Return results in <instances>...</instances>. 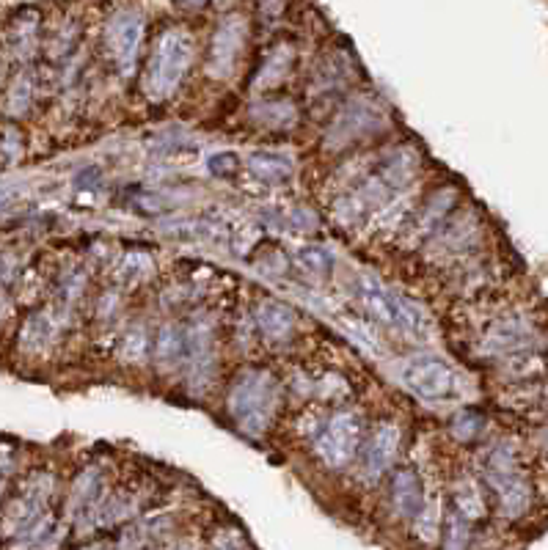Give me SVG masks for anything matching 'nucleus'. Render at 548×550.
Returning <instances> with one entry per match:
<instances>
[{"instance_id": "f257e3e1", "label": "nucleus", "mask_w": 548, "mask_h": 550, "mask_svg": "<svg viewBox=\"0 0 548 550\" xmlns=\"http://www.w3.org/2000/svg\"><path fill=\"white\" fill-rule=\"evenodd\" d=\"M229 416L248 438H262L279 413V383L265 369H246L237 374L229 391Z\"/></svg>"}, {"instance_id": "f03ea898", "label": "nucleus", "mask_w": 548, "mask_h": 550, "mask_svg": "<svg viewBox=\"0 0 548 550\" xmlns=\"http://www.w3.org/2000/svg\"><path fill=\"white\" fill-rule=\"evenodd\" d=\"M193 58V39L185 31H166L157 39L144 75V91L152 102H163L188 75Z\"/></svg>"}, {"instance_id": "7ed1b4c3", "label": "nucleus", "mask_w": 548, "mask_h": 550, "mask_svg": "<svg viewBox=\"0 0 548 550\" xmlns=\"http://www.w3.org/2000/svg\"><path fill=\"white\" fill-rule=\"evenodd\" d=\"M356 292L358 300L364 303V308H367L375 319H381L383 325L400 330V333H408V336H416V339H425V314H422L411 300H405V297H400L397 292H392L389 286L381 284L375 275H361V278H358Z\"/></svg>"}, {"instance_id": "20e7f679", "label": "nucleus", "mask_w": 548, "mask_h": 550, "mask_svg": "<svg viewBox=\"0 0 548 550\" xmlns=\"http://www.w3.org/2000/svg\"><path fill=\"white\" fill-rule=\"evenodd\" d=\"M361 418L356 413H334L325 421V427L320 429V435L314 440V451L323 465H328L331 471H342L350 462L356 460L358 446H361Z\"/></svg>"}, {"instance_id": "39448f33", "label": "nucleus", "mask_w": 548, "mask_h": 550, "mask_svg": "<svg viewBox=\"0 0 548 550\" xmlns=\"http://www.w3.org/2000/svg\"><path fill=\"white\" fill-rule=\"evenodd\" d=\"M141 39H144V17L135 9L116 11L111 22H108V28H105V44H108V53H111L122 75H133L135 72Z\"/></svg>"}, {"instance_id": "423d86ee", "label": "nucleus", "mask_w": 548, "mask_h": 550, "mask_svg": "<svg viewBox=\"0 0 548 550\" xmlns=\"http://www.w3.org/2000/svg\"><path fill=\"white\" fill-rule=\"evenodd\" d=\"M405 385L427 402L449 399L455 391V372L438 358H419L405 366Z\"/></svg>"}, {"instance_id": "0eeeda50", "label": "nucleus", "mask_w": 548, "mask_h": 550, "mask_svg": "<svg viewBox=\"0 0 548 550\" xmlns=\"http://www.w3.org/2000/svg\"><path fill=\"white\" fill-rule=\"evenodd\" d=\"M246 44V20L243 17H226L210 42V61L207 69L213 77H229L235 72L237 55Z\"/></svg>"}, {"instance_id": "6e6552de", "label": "nucleus", "mask_w": 548, "mask_h": 550, "mask_svg": "<svg viewBox=\"0 0 548 550\" xmlns=\"http://www.w3.org/2000/svg\"><path fill=\"white\" fill-rule=\"evenodd\" d=\"M400 449V429L394 424H378L372 429L364 446V460H361V479L367 484L381 482L383 473H389Z\"/></svg>"}, {"instance_id": "1a4fd4ad", "label": "nucleus", "mask_w": 548, "mask_h": 550, "mask_svg": "<svg viewBox=\"0 0 548 550\" xmlns=\"http://www.w3.org/2000/svg\"><path fill=\"white\" fill-rule=\"evenodd\" d=\"M213 328L196 319L191 328L185 330V363L191 372V385L196 391H202L204 385L213 377Z\"/></svg>"}, {"instance_id": "9d476101", "label": "nucleus", "mask_w": 548, "mask_h": 550, "mask_svg": "<svg viewBox=\"0 0 548 550\" xmlns=\"http://www.w3.org/2000/svg\"><path fill=\"white\" fill-rule=\"evenodd\" d=\"M535 341V330L524 317H504L493 322L491 330L482 339V350L493 358L515 355V352L529 350V344Z\"/></svg>"}, {"instance_id": "9b49d317", "label": "nucleus", "mask_w": 548, "mask_h": 550, "mask_svg": "<svg viewBox=\"0 0 548 550\" xmlns=\"http://www.w3.org/2000/svg\"><path fill=\"white\" fill-rule=\"evenodd\" d=\"M378 127H381V113L372 108L370 102L353 99V102L336 116V121L331 124V132H328V138H331L334 146H345V143L358 141V138L367 135V132L378 130Z\"/></svg>"}, {"instance_id": "f8f14e48", "label": "nucleus", "mask_w": 548, "mask_h": 550, "mask_svg": "<svg viewBox=\"0 0 548 550\" xmlns=\"http://www.w3.org/2000/svg\"><path fill=\"white\" fill-rule=\"evenodd\" d=\"M425 487L414 468H397L392 476V509L403 520H414L425 506Z\"/></svg>"}, {"instance_id": "ddd939ff", "label": "nucleus", "mask_w": 548, "mask_h": 550, "mask_svg": "<svg viewBox=\"0 0 548 550\" xmlns=\"http://www.w3.org/2000/svg\"><path fill=\"white\" fill-rule=\"evenodd\" d=\"M491 484V490L496 493V501H499V512H502L507 520H518L529 512L532 506V487L526 482L521 473H513V476H504V479H496Z\"/></svg>"}, {"instance_id": "4468645a", "label": "nucleus", "mask_w": 548, "mask_h": 550, "mask_svg": "<svg viewBox=\"0 0 548 550\" xmlns=\"http://www.w3.org/2000/svg\"><path fill=\"white\" fill-rule=\"evenodd\" d=\"M257 325L265 339L287 341L298 328V314L281 300H262L257 308Z\"/></svg>"}, {"instance_id": "2eb2a0df", "label": "nucleus", "mask_w": 548, "mask_h": 550, "mask_svg": "<svg viewBox=\"0 0 548 550\" xmlns=\"http://www.w3.org/2000/svg\"><path fill=\"white\" fill-rule=\"evenodd\" d=\"M248 168L265 185H284L292 176V171H295L290 157L279 152H254L251 160H248Z\"/></svg>"}, {"instance_id": "dca6fc26", "label": "nucleus", "mask_w": 548, "mask_h": 550, "mask_svg": "<svg viewBox=\"0 0 548 550\" xmlns=\"http://www.w3.org/2000/svg\"><path fill=\"white\" fill-rule=\"evenodd\" d=\"M58 336V322L47 311L31 314L25 319L23 330H20V347L25 352H42L47 350Z\"/></svg>"}, {"instance_id": "f3484780", "label": "nucleus", "mask_w": 548, "mask_h": 550, "mask_svg": "<svg viewBox=\"0 0 548 550\" xmlns=\"http://www.w3.org/2000/svg\"><path fill=\"white\" fill-rule=\"evenodd\" d=\"M452 512L460 515L466 523H474V520H482L488 506H485V498H482L480 484L474 479H460L452 490Z\"/></svg>"}, {"instance_id": "a211bd4d", "label": "nucleus", "mask_w": 548, "mask_h": 550, "mask_svg": "<svg viewBox=\"0 0 548 550\" xmlns=\"http://www.w3.org/2000/svg\"><path fill=\"white\" fill-rule=\"evenodd\" d=\"M155 361L160 369H177L185 361V330L179 325H166L157 333Z\"/></svg>"}, {"instance_id": "6ab92c4d", "label": "nucleus", "mask_w": 548, "mask_h": 550, "mask_svg": "<svg viewBox=\"0 0 548 550\" xmlns=\"http://www.w3.org/2000/svg\"><path fill=\"white\" fill-rule=\"evenodd\" d=\"M102 487H105V476H102L100 468H86L72 487V506L78 512H89L91 506L100 504Z\"/></svg>"}, {"instance_id": "aec40b11", "label": "nucleus", "mask_w": 548, "mask_h": 550, "mask_svg": "<svg viewBox=\"0 0 548 550\" xmlns=\"http://www.w3.org/2000/svg\"><path fill=\"white\" fill-rule=\"evenodd\" d=\"M155 270V262L146 251H127L122 256V262L116 267V278L122 286H138L144 284L146 278Z\"/></svg>"}, {"instance_id": "412c9836", "label": "nucleus", "mask_w": 548, "mask_h": 550, "mask_svg": "<svg viewBox=\"0 0 548 550\" xmlns=\"http://www.w3.org/2000/svg\"><path fill=\"white\" fill-rule=\"evenodd\" d=\"M292 58H295V55H292L290 47H276V50L265 58L259 75L254 77V88H270L276 86V83H281V80L287 77V72H290Z\"/></svg>"}, {"instance_id": "4be33fe9", "label": "nucleus", "mask_w": 548, "mask_h": 550, "mask_svg": "<svg viewBox=\"0 0 548 550\" xmlns=\"http://www.w3.org/2000/svg\"><path fill=\"white\" fill-rule=\"evenodd\" d=\"M414 523V537L416 542H422V545H436L441 542V531H444V520H441V509L433 501H425L422 506V512L411 520Z\"/></svg>"}, {"instance_id": "5701e85b", "label": "nucleus", "mask_w": 548, "mask_h": 550, "mask_svg": "<svg viewBox=\"0 0 548 550\" xmlns=\"http://www.w3.org/2000/svg\"><path fill=\"white\" fill-rule=\"evenodd\" d=\"M149 350H152V341H149V333L141 325H135L124 333L119 339V361H124L127 366H138L149 358Z\"/></svg>"}, {"instance_id": "b1692460", "label": "nucleus", "mask_w": 548, "mask_h": 550, "mask_svg": "<svg viewBox=\"0 0 548 550\" xmlns=\"http://www.w3.org/2000/svg\"><path fill=\"white\" fill-rule=\"evenodd\" d=\"M411 176H414V157L408 149H400V152H394L381 168V179L386 190L392 187V190H400L411 182Z\"/></svg>"}, {"instance_id": "393cba45", "label": "nucleus", "mask_w": 548, "mask_h": 550, "mask_svg": "<svg viewBox=\"0 0 548 550\" xmlns=\"http://www.w3.org/2000/svg\"><path fill=\"white\" fill-rule=\"evenodd\" d=\"M31 102H34V80L23 72V75H17L12 80V86L3 97V108L9 116H23L31 108Z\"/></svg>"}, {"instance_id": "a878e982", "label": "nucleus", "mask_w": 548, "mask_h": 550, "mask_svg": "<svg viewBox=\"0 0 548 550\" xmlns=\"http://www.w3.org/2000/svg\"><path fill=\"white\" fill-rule=\"evenodd\" d=\"M254 119L259 124H268L273 130H284L295 121V105L287 99H273V102H262L254 108Z\"/></svg>"}, {"instance_id": "bb28decb", "label": "nucleus", "mask_w": 548, "mask_h": 550, "mask_svg": "<svg viewBox=\"0 0 548 550\" xmlns=\"http://www.w3.org/2000/svg\"><path fill=\"white\" fill-rule=\"evenodd\" d=\"M295 262L309 275H328L334 267V253L325 245H301L295 251Z\"/></svg>"}, {"instance_id": "cd10ccee", "label": "nucleus", "mask_w": 548, "mask_h": 550, "mask_svg": "<svg viewBox=\"0 0 548 550\" xmlns=\"http://www.w3.org/2000/svg\"><path fill=\"white\" fill-rule=\"evenodd\" d=\"M482 427H485V418L477 410H460L458 416L452 418V438L458 440V443H471V440L480 438Z\"/></svg>"}, {"instance_id": "c85d7f7f", "label": "nucleus", "mask_w": 548, "mask_h": 550, "mask_svg": "<svg viewBox=\"0 0 548 550\" xmlns=\"http://www.w3.org/2000/svg\"><path fill=\"white\" fill-rule=\"evenodd\" d=\"M441 534H444V537H441L444 539V550H469V523L460 515H455V512L447 517Z\"/></svg>"}, {"instance_id": "c756f323", "label": "nucleus", "mask_w": 548, "mask_h": 550, "mask_svg": "<svg viewBox=\"0 0 548 550\" xmlns=\"http://www.w3.org/2000/svg\"><path fill=\"white\" fill-rule=\"evenodd\" d=\"M207 550H251L248 539L243 537V531L235 526L215 528L213 537L207 542Z\"/></svg>"}, {"instance_id": "7c9ffc66", "label": "nucleus", "mask_w": 548, "mask_h": 550, "mask_svg": "<svg viewBox=\"0 0 548 550\" xmlns=\"http://www.w3.org/2000/svg\"><path fill=\"white\" fill-rule=\"evenodd\" d=\"M452 204H455V190H438L436 196L430 198V207H427L422 226H425V229H433L436 223L444 220V215L452 209Z\"/></svg>"}, {"instance_id": "2f4dec72", "label": "nucleus", "mask_w": 548, "mask_h": 550, "mask_svg": "<svg viewBox=\"0 0 548 550\" xmlns=\"http://www.w3.org/2000/svg\"><path fill=\"white\" fill-rule=\"evenodd\" d=\"M12 47L17 53L31 55V50L36 47V20H17L12 31Z\"/></svg>"}, {"instance_id": "473e14b6", "label": "nucleus", "mask_w": 548, "mask_h": 550, "mask_svg": "<svg viewBox=\"0 0 548 550\" xmlns=\"http://www.w3.org/2000/svg\"><path fill=\"white\" fill-rule=\"evenodd\" d=\"M210 171H213L215 176H221V179H229V176H235L237 171V157L232 152H221L215 154V157H210Z\"/></svg>"}, {"instance_id": "72a5a7b5", "label": "nucleus", "mask_w": 548, "mask_h": 550, "mask_svg": "<svg viewBox=\"0 0 548 550\" xmlns=\"http://www.w3.org/2000/svg\"><path fill=\"white\" fill-rule=\"evenodd\" d=\"M174 6L182 11H202L210 6V0H174Z\"/></svg>"}, {"instance_id": "f704fd0d", "label": "nucleus", "mask_w": 548, "mask_h": 550, "mask_svg": "<svg viewBox=\"0 0 548 550\" xmlns=\"http://www.w3.org/2000/svg\"><path fill=\"white\" fill-rule=\"evenodd\" d=\"M281 9H284V0H262V14L270 17V20H273V17H279Z\"/></svg>"}, {"instance_id": "c9c22d12", "label": "nucleus", "mask_w": 548, "mask_h": 550, "mask_svg": "<svg viewBox=\"0 0 548 550\" xmlns=\"http://www.w3.org/2000/svg\"><path fill=\"white\" fill-rule=\"evenodd\" d=\"M80 550H113L111 545H102V542H91V545H83Z\"/></svg>"}, {"instance_id": "e433bc0d", "label": "nucleus", "mask_w": 548, "mask_h": 550, "mask_svg": "<svg viewBox=\"0 0 548 550\" xmlns=\"http://www.w3.org/2000/svg\"><path fill=\"white\" fill-rule=\"evenodd\" d=\"M6 314H9V306H6V300L0 297V322L6 319Z\"/></svg>"}, {"instance_id": "4c0bfd02", "label": "nucleus", "mask_w": 548, "mask_h": 550, "mask_svg": "<svg viewBox=\"0 0 548 550\" xmlns=\"http://www.w3.org/2000/svg\"><path fill=\"white\" fill-rule=\"evenodd\" d=\"M3 490H6V479L0 476V498H3Z\"/></svg>"}, {"instance_id": "58836bf2", "label": "nucleus", "mask_w": 548, "mask_h": 550, "mask_svg": "<svg viewBox=\"0 0 548 550\" xmlns=\"http://www.w3.org/2000/svg\"><path fill=\"white\" fill-rule=\"evenodd\" d=\"M0 72H3V66H0ZM0 77H3V75H0Z\"/></svg>"}]
</instances>
